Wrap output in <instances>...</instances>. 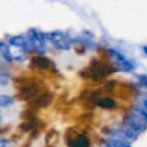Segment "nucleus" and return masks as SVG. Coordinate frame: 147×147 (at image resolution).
<instances>
[{
    "instance_id": "14",
    "label": "nucleus",
    "mask_w": 147,
    "mask_h": 147,
    "mask_svg": "<svg viewBox=\"0 0 147 147\" xmlns=\"http://www.w3.org/2000/svg\"><path fill=\"white\" fill-rule=\"evenodd\" d=\"M0 54H1L2 56L8 61L12 60L11 56V53H10V49L5 44L1 43V42H0Z\"/></svg>"
},
{
    "instance_id": "10",
    "label": "nucleus",
    "mask_w": 147,
    "mask_h": 147,
    "mask_svg": "<svg viewBox=\"0 0 147 147\" xmlns=\"http://www.w3.org/2000/svg\"><path fill=\"white\" fill-rule=\"evenodd\" d=\"M102 147H130V145L125 144L121 139L112 138L104 141V144L102 145Z\"/></svg>"
},
{
    "instance_id": "18",
    "label": "nucleus",
    "mask_w": 147,
    "mask_h": 147,
    "mask_svg": "<svg viewBox=\"0 0 147 147\" xmlns=\"http://www.w3.org/2000/svg\"><path fill=\"white\" fill-rule=\"evenodd\" d=\"M144 105H145V107H146V109H147V100L145 101V103H144Z\"/></svg>"
},
{
    "instance_id": "3",
    "label": "nucleus",
    "mask_w": 147,
    "mask_h": 147,
    "mask_svg": "<svg viewBox=\"0 0 147 147\" xmlns=\"http://www.w3.org/2000/svg\"><path fill=\"white\" fill-rule=\"evenodd\" d=\"M29 40L35 52L38 54H43L45 52L44 39L41 32L36 30H30L29 32Z\"/></svg>"
},
{
    "instance_id": "12",
    "label": "nucleus",
    "mask_w": 147,
    "mask_h": 147,
    "mask_svg": "<svg viewBox=\"0 0 147 147\" xmlns=\"http://www.w3.org/2000/svg\"><path fill=\"white\" fill-rule=\"evenodd\" d=\"M10 43L11 46H18V47L28 49L27 42L24 39V37H23V36H15V37L11 38L10 41Z\"/></svg>"
},
{
    "instance_id": "9",
    "label": "nucleus",
    "mask_w": 147,
    "mask_h": 147,
    "mask_svg": "<svg viewBox=\"0 0 147 147\" xmlns=\"http://www.w3.org/2000/svg\"><path fill=\"white\" fill-rule=\"evenodd\" d=\"M31 63L37 68H41V69H48L51 64L50 61L48 58L43 57V56L34 57L31 61Z\"/></svg>"
},
{
    "instance_id": "16",
    "label": "nucleus",
    "mask_w": 147,
    "mask_h": 147,
    "mask_svg": "<svg viewBox=\"0 0 147 147\" xmlns=\"http://www.w3.org/2000/svg\"><path fill=\"white\" fill-rule=\"evenodd\" d=\"M0 147H10V143L6 139L0 138Z\"/></svg>"
},
{
    "instance_id": "17",
    "label": "nucleus",
    "mask_w": 147,
    "mask_h": 147,
    "mask_svg": "<svg viewBox=\"0 0 147 147\" xmlns=\"http://www.w3.org/2000/svg\"><path fill=\"white\" fill-rule=\"evenodd\" d=\"M144 50L145 54L147 55V47H144Z\"/></svg>"
},
{
    "instance_id": "13",
    "label": "nucleus",
    "mask_w": 147,
    "mask_h": 147,
    "mask_svg": "<svg viewBox=\"0 0 147 147\" xmlns=\"http://www.w3.org/2000/svg\"><path fill=\"white\" fill-rule=\"evenodd\" d=\"M14 103V98L10 95H0V107H7Z\"/></svg>"
},
{
    "instance_id": "11",
    "label": "nucleus",
    "mask_w": 147,
    "mask_h": 147,
    "mask_svg": "<svg viewBox=\"0 0 147 147\" xmlns=\"http://www.w3.org/2000/svg\"><path fill=\"white\" fill-rule=\"evenodd\" d=\"M96 104L102 107V108H106V109H110L113 108L115 106V102L113 99L111 98H103V99H99L98 101L96 102Z\"/></svg>"
},
{
    "instance_id": "19",
    "label": "nucleus",
    "mask_w": 147,
    "mask_h": 147,
    "mask_svg": "<svg viewBox=\"0 0 147 147\" xmlns=\"http://www.w3.org/2000/svg\"><path fill=\"white\" fill-rule=\"evenodd\" d=\"M0 119H1V118H0Z\"/></svg>"
},
{
    "instance_id": "15",
    "label": "nucleus",
    "mask_w": 147,
    "mask_h": 147,
    "mask_svg": "<svg viewBox=\"0 0 147 147\" xmlns=\"http://www.w3.org/2000/svg\"><path fill=\"white\" fill-rule=\"evenodd\" d=\"M34 127H35V123L33 121H28V122H25L23 125H21V128L24 130H26V131L30 130Z\"/></svg>"
},
{
    "instance_id": "2",
    "label": "nucleus",
    "mask_w": 147,
    "mask_h": 147,
    "mask_svg": "<svg viewBox=\"0 0 147 147\" xmlns=\"http://www.w3.org/2000/svg\"><path fill=\"white\" fill-rule=\"evenodd\" d=\"M111 73L112 68L109 67L107 64L101 63L100 61H94L90 66L88 75L93 81L99 82L104 79L108 75H110Z\"/></svg>"
},
{
    "instance_id": "6",
    "label": "nucleus",
    "mask_w": 147,
    "mask_h": 147,
    "mask_svg": "<svg viewBox=\"0 0 147 147\" xmlns=\"http://www.w3.org/2000/svg\"><path fill=\"white\" fill-rule=\"evenodd\" d=\"M39 93V88L36 83H29L23 87L20 90L19 96L23 100H29L36 98Z\"/></svg>"
},
{
    "instance_id": "4",
    "label": "nucleus",
    "mask_w": 147,
    "mask_h": 147,
    "mask_svg": "<svg viewBox=\"0 0 147 147\" xmlns=\"http://www.w3.org/2000/svg\"><path fill=\"white\" fill-rule=\"evenodd\" d=\"M49 39L50 41L53 42V44L61 49H64V50H67L70 49L71 47V43L70 41L68 40V38L61 32L59 31H55V32H52L49 34Z\"/></svg>"
},
{
    "instance_id": "1",
    "label": "nucleus",
    "mask_w": 147,
    "mask_h": 147,
    "mask_svg": "<svg viewBox=\"0 0 147 147\" xmlns=\"http://www.w3.org/2000/svg\"><path fill=\"white\" fill-rule=\"evenodd\" d=\"M126 122L128 125V129L132 131L134 133H138L140 131L144 130V128L147 125V114L141 109L138 107H133L126 119Z\"/></svg>"
},
{
    "instance_id": "7",
    "label": "nucleus",
    "mask_w": 147,
    "mask_h": 147,
    "mask_svg": "<svg viewBox=\"0 0 147 147\" xmlns=\"http://www.w3.org/2000/svg\"><path fill=\"white\" fill-rule=\"evenodd\" d=\"M69 147H90L89 138L84 134H79L68 142Z\"/></svg>"
},
{
    "instance_id": "8",
    "label": "nucleus",
    "mask_w": 147,
    "mask_h": 147,
    "mask_svg": "<svg viewBox=\"0 0 147 147\" xmlns=\"http://www.w3.org/2000/svg\"><path fill=\"white\" fill-rule=\"evenodd\" d=\"M52 101V96L46 93L41 95H37L32 101V105L36 107H46Z\"/></svg>"
},
{
    "instance_id": "5",
    "label": "nucleus",
    "mask_w": 147,
    "mask_h": 147,
    "mask_svg": "<svg viewBox=\"0 0 147 147\" xmlns=\"http://www.w3.org/2000/svg\"><path fill=\"white\" fill-rule=\"evenodd\" d=\"M108 54H109L110 57L114 60V62L119 69H120L122 71H126V72L131 69V67H132L131 64L119 52H118L114 49H109Z\"/></svg>"
}]
</instances>
